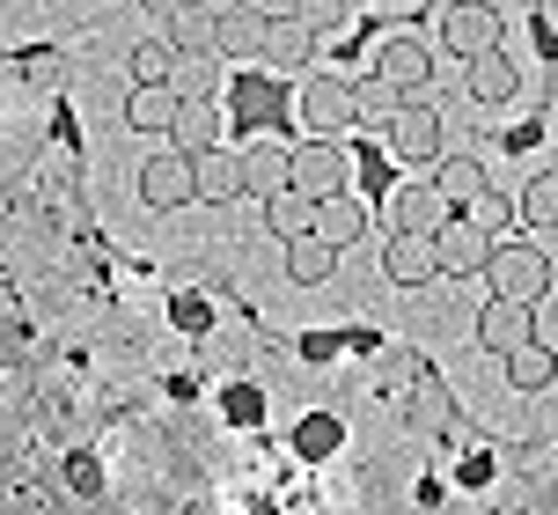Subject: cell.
Here are the masks:
<instances>
[{
  "mask_svg": "<svg viewBox=\"0 0 558 515\" xmlns=\"http://www.w3.org/2000/svg\"><path fill=\"white\" fill-rule=\"evenodd\" d=\"M169 88H177V96H221V67H214V52L177 59V74H169Z\"/></svg>",
  "mask_w": 558,
  "mask_h": 515,
  "instance_id": "obj_28",
  "label": "cell"
},
{
  "mask_svg": "<svg viewBox=\"0 0 558 515\" xmlns=\"http://www.w3.org/2000/svg\"><path fill=\"white\" fill-rule=\"evenodd\" d=\"M463 221H477V229L500 243V236H507V200H500V192H477V200H463Z\"/></svg>",
  "mask_w": 558,
  "mask_h": 515,
  "instance_id": "obj_31",
  "label": "cell"
},
{
  "mask_svg": "<svg viewBox=\"0 0 558 515\" xmlns=\"http://www.w3.org/2000/svg\"><path fill=\"white\" fill-rule=\"evenodd\" d=\"M530 229H558V170H536L530 184H522V206H514Z\"/></svg>",
  "mask_w": 558,
  "mask_h": 515,
  "instance_id": "obj_25",
  "label": "cell"
},
{
  "mask_svg": "<svg viewBox=\"0 0 558 515\" xmlns=\"http://www.w3.org/2000/svg\"><path fill=\"white\" fill-rule=\"evenodd\" d=\"M169 118H177V88L169 82H133L125 88V125L147 141H169Z\"/></svg>",
  "mask_w": 558,
  "mask_h": 515,
  "instance_id": "obj_16",
  "label": "cell"
},
{
  "mask_svg": "<svg viewBox=\"0 0 558 515\" xmlns=\"http://www.w3.org/2000/svg\"><path fill=\"white\" fill-rule=\"evenodd\" d=\"M206 295H177V324H184V332H206Z\"/></svg>",
  "mask_w": 558,
  "mask_h": 515,
  "instance_id": "obj_32",
  "label": "cell"
},
{
  "mask_svg": "<svg viewBox=\"0 0 558 515\" xmlns=\"http://www.w3.org/2000/svg\"><path fill=\"white\" fill-rule=\"evenodd\" d=\"M265 229H272L279 243H287V236H308V229H316V200L294 192V184H279L272 200H265Z\"/></svg>",
  "mask_w": 558,
  "mask_h": 515,
  "instance_id": "obj_24",
  "label": "cell"
},
{
  "mask_svg": "<svg viewBox=\"0 0 558 515\" xmlns=\"http://www.w3.org/2000/svg\"><path fill=\"white\" fill-rule=\"evenodd\" d=\"M140 8H155V15H162V8H177V0H140Z\"/></svg>",
  "mask_w": 558,
  "mask_h": 515,
  "instance_id": "obj_36",
  "label": "cell"
},
{
  "mask_svg": "<svg viewBox=\"0 0 558 515\" xmlns=\"http://www.w3.org/2000/svg\"><path fill=\"white\" fill-rule=\"evenodd\" d=\"M140 206H155V214H177V206H192V155H177V147H162V155H147L140 163Z\"/></svg>",
  "mask_w": 558,
  "mask_h": 515,
  "instance_id": "obj_7",
  "label": "cell"
},
{
  "mask_svg": "<svg viewBox=\"0 0 558 515\" xmlns=\"http://www.w3.org/2000/svg\"><path fill=\"white\" fill-rule=\"evenodd\" d=\"M485 251H493V236L463 221V214H448L441 229H434V258H441L448 280H463V273H485Z\"/></svg>",
  "mask_w": 558,
  "mask_h": 515,
  "instance_id": "obj_12",
  "label": "cell"
},
{
  "mask_svg": "<svg viewBox=\"0 0 558 515\" xmlns=\"http://www.w3.org/2000/svg\"><path fill=\"white\" fill-rule=\"evenodd\" d=\"M353 96H361V118L375 111V118H390L397 104H404V88L390 82V74H367V82H353Z\"/></svg>",
  "mask_w": 558,
  "mask_h": 515,
  "instance_id": "obj_30",
  "label": "cell"
},
{
  "mask_svg": "<svg viewBox=\"0 0 558 515\" xmlns=\"http://www.w3.org/2000/svg\"><path fill=\"white\" fill-rule=\"evenodd\" d=\"M316 236H324V243H338V251L367 236V200L353 192V184H345V192H331V200H316Z\"/></svg>",
  "mask_w": 558,
  "mask_h": 515,
  "instance_id": "obj_18",
  "label": "cell"
},
{
  "mask_svg": "<svg viewBox=\"0 0 558 515\" xmlns=\"http://www.w3.org/2000/svg\"><path fill=\"white\" fill-rule=\"evenodd\" d=\"M536 339V302H514V295H493L485 310H477V346L485 354H514V346H530Z\"/></svg>",
  "mask_w": 558,
  "mask_h": 515,
  "instance_id": "obj_9",
  "label": "cell"
},
{
  "mask_svg": "<svg viewBox=\"0 0 558 515\" xmlns=\"http://www.w3.org/2000/svg\"><path fill=\"white\" fill-rule=\"evenodd\" d=\"M383 125H390V155H397V163H434V155L448 147L441 141V118L426 111V104H412V96H404Z\"/></svg>",
  "mask_w": 558,
  "mask_h": 515,
  "instance_id": "obj_10",
  "label": "cell"
},
{
  "mask_svg": "<svg viewBox=\"0 0 558 515\" xmlns=\"http://www.w3.org/2000/svg\"><path fill=\"white\" fill-rule=\"evenodd\" d=\"M0 8H8V0H0Z\"/></svg>",
  "mask_w": 558,
  "mask_h": 515,
  "instance_id": "obj_38",
  "label": "cell"
},
{
  "mask_svg": "<svg viewBox=\"0 0 558 515\" xmlns=\"http://www.w3.org/2000/svg\"><path fill=\"white\" fill-rule=\"evenodd\" d=\"M302 354H308V361H338V339H324V332H308V339H302Z\"/></svg>",
  "mask_w": 558,
  "mask_h": 515,
  "instance_id": "obj_35",
  "label": "cell"
},
{
  "mask_svg": "<svg viewBox=\"0 0 558 515\" xmlns=\"http://www.w3.org/2000/svg\"><path fill=\"white\" fill-rule=\"evenodd\" d=\"M338 442V420H308L302 428V450H331Z\"/></svg>",
  "mask_w": 558,
  "mask_h": 515,
  "instance_id": "obj_34",
  "label": "cell"
},
{
  "mask_svg": "<svg viewBox=\"0 0 558 515\" xmlns=\"http://www.w3.org/2000/svg\"><path fill=\"white\" fill-rule=\"evenodd\" d=\"M287 8H294L316 37H338V29L353 23V0H287Z\"/></svg>",
  "mask_w": 558,
  "mask_h": 515,
  "instance_id": "obj_29",
  "label": "cell"
},
{
  "mask_svg": "<svg viewBox=\"0 0 558 515\" xmlns=\"http://www.w3.org/2000/svg\"><path fill=\"white\" fill-rule=\"evenodd\" d=\"M228 104L221 96H177V118H169V147L177 155H198V147H221Z\"/></svg>",
  "mask_w": 558,
  "mask_h": 515,
  "instance_id": "obj_11",
  "label": "cell"
},
{
  "mask_svg": "<svg viewBox=\"0 0 558 515\" xmlns=\"http://www.w3.org/2000/svg\"><path fill=\"white\" fill-rule=\"evenodd\" d=\"M66 479H74V493H96V487H104V471H96V457H74V464H66Z\"/></svg>",
  "mask_w": 558,
  "mask_h": 515,
  "instance_id": "obj_33",
  "label": "cell"
},
{
  "mask_svg": "<svg viewBox=\"0 0 558 515\" xmlns=\"http://www.w3.org/2000/svg\"><path fill=\"white\" fill-rule=\"evenodd\" d=\"M235 170H243V192H251V200H272L279 184H287V147H279V141L235 147Z\"/></svg>",
  "mask_w": 558,
  "mask_h": 515,
  "instance_id": "obj_19",
  "label": "cell"
},
{
  "mask_svg": "<svg viewBox=\"0 0 558 515\" xmlns=\"http://www.w3.org/2000/svg\"><path fill=\"white\" fill-rule=\"evenodd\" d=\"M265 23H272L265 0H221V8H214V59H257Z\"/></svg>",
  "mask_w": 558,
  "mask_h": 515,
  "instance_id": "obj_6",
  "label": "cell"
},
{
  "mask_svg": "<svg viewBox=\"0 0 558 515\" xmlns=\"http://www.w3.org/2000/svg\"><path fill=\"white\" fill-rule=\"evenodd\" d=\"M162 37L177 45V59L214 52V0H177V8H162Z\"/></svg>",
  "mask_w": 558,
  "mask_h": 515,
  "instance_id": "obj_14",
  "label": "cell"
},
{
  "mask_svg": "<svg viewBox=\"0 0 558 515\" xmlns=\"http://www.w3.org/2000/svg\"><path fill=\"white\" fill-rule=\"evenodd\" d=\"M485 280H493V295L536 302V295L551 287V258L536 251V243H493V251H485Z\"/></svg>",
  "mask_w": 558,
  "mask_h": 515,
  "instance_id": "obj_3",
  "label": "cell"
},
{
  "mask_svg": "<svg viewBox=\"0 0 558 515\" xmlns=\"http://www.w3.org/2000/svg\"><path fill=\"white\" fill-rule=\"evenodd\" d=\"M448 214H456V206H448L434 184H404V192H397V229L404 236H434Z\"/></svg>",
  "mask_w": 558,
  "mask_h": 515,
  "instance_id": "obj_23",
  "label": "cell"
},
{
  "mask_svg": "<svg viewBox=\"0 0 558 515\" xmlns=\"http://www.w3.org/2000/svg\"><path fill=\"white\" fill-rule=\"evenodd\" d=\"M294 118H302L316 141H345V133L361 125V96H353V82H338V74H302Z\"/></svg>",
  "mask_w": 558,
  "mask_h": 515,
  "instance_id": "obj_1",
  "label": "cell"
},
{
  "mask_svg": "<svg viewBox=\"0 0 558 515\" xmlns=\"http://www.w3.org/2000/svg\"><path fill=\"white\" fill-rule=\"evenodd\" d=\"M316 45H324V37H316V29H308L294 8H272V23H265V45H257V59H265L272 74H302L308 59H316Z\"/></svg>",
  "mask_w": 558,
  "mask_h": 515,
  "instance_id": "obj_8",
  "label": "cell"
},
{
  "mask_svg": "<svg viewBox=\"0 0 558 515\" xmlns=\"http://www.w3.org/2000/svg\"><path fill=\"white\" fill-rule=\"evenodd\" d=\"M125 67H133V82H169V74H177V45H169V37H140Z\"/></svg>",
  "mask_w": 558,
  "mask_h": 515,
  "instance_id": "obj_27",
  "label": "cell"
},
{
  "mask_svg": "<svg viewBox=\"0 0 558 515\" xmlns=\"http://www.w3.org/2000/svg\"><path fill=\"white\" fill-rule=\"evenodd\" d=\"M514 88H522V67L507 59V45H493V52L471 59V96L477 104H514Z\"/></svg>",
  "mask_w": 558,
  "mask_h": 515,
  "instance_id": "obj_21",
  "label": "cell"
},
{
  "mask_svg": "<svg viewBox=\"0 0 558 515\" xmlns=\"http://www.w3.org/2000/svg\"><path fill=\"white\" fill-rule=\"evenodd\" d=\"M383 280H397V287H426V280H441L434 236H404V229H390V243H383Z\"/></svg>",
  "mask_w": 558,
  "mask_h": 515,
  "instance_id": "obj_13",
  "label": "cell"
},
{
  "mask_svg": "<svg viewBox=\"0 0 558 515\" xmlns=\"http://www.w3.org/2000/svg\"><path fill=\"white\" fill-rule=\"evenodd\" d=\"M287 184L308 192V200L345 192V184H353V147H345V141H316V133H308L302 147H287Z\"/></svg>",
  "mask_w": 558,
  "mask_h": 515,
  "instance_id": "obj_2",
  "label": "cell"
},
{
  "mask_svg": "<svg viewBox=\"0 0 558 515\" xmlns=\"http://www.w3.org/2000/svg\"><path fill=\"white\" fill-rule=\"evenodd\" d=\"M441 45L463 59L493 52L500 45V8L493 0H441Z\"/></svg>",
  "mask_w": 558,
  "mask_h": 515,
  "instance_id": "obj_5",
  "label": "cell"
},
{
  "mask_svg": "<svg viewBox=\"0 0 558 515\" xmlns=\"http://www.w3.org/2000/svg\"><path fill=\"white\" fill-rule=\"evenodd\" d=\"M243 192V170H235V147H198L192 155V200L221 206Z\"/></svg>",
  "mask_w": 558,
  "mask_h": 515,
  "instance_id": "obj_17",
  "label": "cell"
},
{
  "mask_svg": "<svg viewBox=\"0 0 558 515\" xmlns=\"http://www.w3.org/2000/svg\"><path fill=\"white\" fill-rule=\"evenodd\" d=\"M375 8H397V0H375Z\"/></svg>",
  "mask_w": 558,
  "mask_h": 515,
  "instance_id": "obj_37",
  "label": "cell"
},
{
  "mask_svg": "<svg viewBox=\"0 0 558 515\" xmlns=\"http://www.w3.org/2000/svg\"><path fill=\"white\" fill-rule=\"evenodd\" d=\"M551 375H558V361H551L536 339L507 354V383H514V391H551Z\"/></svg>",
  "mask_w": 558,
  "mask_h": 515,
  "instance_id": "obj_26",
  "label": "cell"
},
{
  "mask_svg": "<svg viewBox=\"0 0 558 515\" xmlns=\"http://www.w3.org/2000/svg\"><path fill=\"white\" fill-rule=\"evenodd\" d=\"M404 420H412L418 434H434V442H448V434L463 428V405H456V391H448V375H441V369H426V361L412 369V391H404Z\"/></svg>",
  "mask_w": 558,
  "mask_h": 515,
  "instance_id": "obj_4",
  "label": "cell"
},
{
  "mask_svg": "<svg viewBox=\"0 0 558 515\" xmlns=\"http://www.w3.org/2000/svg\"><path fill=\"white\" fill-rule=\"evenodd\" d=\"M426 170H434V192H441L448 206H463V200H477V192H485V163H477V155H448V147H441Z\"/></svg>",
  "mask_w": 558,
  "mask_h": 515,
  "instance_id": "obj_22",
  "label": "cell"
},
{
  "mask_svg": "<svg viewBox=\"0 0 558 515\" xmlns=\"http://www.w3.org/2000/svg\"><path fill=\"white\" fill-rule=\"evenodd\" d=\"M338 273V243H324V236H287V280L294 287H324Z\"/></svg>",
  "mask_w": 558,
  "mask_h": 515,
  "instance_id": "obj_20",
  "label": "cell"
},
{
  "mask_svg": "<svg viewBox=\"0 0 558 515\" xmlns=\"http://www.w3.org/2000/svg\"><path fill=\"white\" fill-rule=\"evenodd\" d=\"M375 74H390L404 96H418V88L434 82V59H426L418 37H383V45H375Z\"/></svg>",
  "mask_w": 558,
  "mask_h": 515,
  "instance_id": "obj_15",
  "label": "cell"
}]
</instances>
